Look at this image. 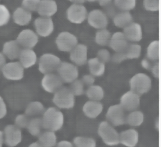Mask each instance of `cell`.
<instances>
[{
  "instance_id": "obj_1",
  "label": "cell",
  "mask_w": 161,
  "mask_h": 147,
  "mask_svg": "<svg viewBox=\"0 0 161 147\" xmlns=\"http://www.w3.org/2000/svg\"><path fill=\"white\" fill-rule=\"evenodd\" d=\"M42 121L44 129L55 132L62 128L64 116L62 111L57 108L49 107L44 111Z\"/></svg>"
},
{
  "instance_id": "obj_2",
  "label": "cell",
  "mask_w": 161,
  "mask_h": 147,
  "mask_svg": "<svg viewBox=\"0 0 161 147\" xmlns=\"http://www.w3.org/2000/svg\"><path fill=\"white\" fill-rule=\"evenodd\" d=\"M97 133L104 143L109 146L118 145L119 143V134L116 129L107 121L100 123Z\"/></svg>"
},
{
  "instance_id": "obj_3",
  "label": "cell",
  "mask_w": 161,
  "mask_h": 147,
  "mask_svg": "<svg viewBox=\"0 0 161 147\" xmlns=\"http://www.w3.org/2000/svg\"><path fill=\"white\" fill-rule=\"evenodd\" d=\"M130 90L138 95L147 93L152 88V79L147 74L138 73L133 76L129 81Z\"/></svg>"
},
{
  "instance_id": "obj_4",
  "label": "cell",
  "mask_w": 161,
  "mask_h": 147,
  "mask_svg": "<svg viewBox=\"0 0 161 147\" xmlns=\"http://www.w3.org/2000/svg\"><path fill=\"white\" fill-rule=\"evenodd\" d=\"M53 103L59 109H71L75 104V96L69 87L62 86L53 94Z\"/></svg>"
},
{
  "instance_id": "obj_5",
  "label": "cell",
  "mask_w": 161,
  "mask_h": 147,
  "mask_svg": "<svg viewBox=\"0 0 161 147\" xmlns=\"http://www.w3.org/2000/svg\"><path fill=\"white\" fill-rule=\"evenodd\" d=\"M61 63L57 56L52 53H45L39 58L38 70L43 74L54 73L57 71Z\"/></svg>"
},
{
  "instance_id": "obj_6",
  "label": "cell",
  "mask_w": 161,
  "mask_h": 147,
  "mask_svg": "<svg viewBox=\"0 0 161 147\" xmlns=\"http://www.w3.org/2000/svg\"><path fill=\"white\" fill-rule=\"evenodd\" d=\"M55 44L60 51L70 53L78 44V39L74 34L69 31H62L57 36Z\"/></svg>"
},
{
  "instance_id": "obj_7",
  "label": "cell",
  "mask_w": 161,
  "mask_h": 147,
  "mask_svg": "<svg viewBox=\"0 0 161 147\" xmlns=\"http://www.w3.org/2000/svg\"><path fill=\"white\" fill-rule=\"evenodd\" d=\"M87 16V9L83 4H72L66 11L67 20L75 24L82 23Z\"/></svg>"
},
{
  "instance_id": "obj_8",
  "label": "cell",
  "mask_w": 161,
  "mask_h": 147,
  "mask_svg": "<svg viewBox=\"0 0 161 147\" xmlns=\"http://www.w3.org/2000/svg\"><path fill=\"white\" fill-rule=\"evenodd\" d=\"M57 71L63 83H71L79 76L78 68L72 63L62 62Z\"/></svg>"
},
{
  "instance_id": "obj_9",
  "label": "cell",
  "mask_w": 161,
  "mask_h": 147,
  "mask_svg": "<svg viewBox=\"0 0 161 147\" xmlns=\"http://www.w3.org/2000/svg\"><path fill=\"white\" fill-rule=\"evenodd\" d=\"M107 121L113 126H119L125 124V111L119 104L110 106L106 112Z\"/></svg>"
},
{
  "instance_id": "obj_10",
  "label": "cell",
  "mask_w": 161,
  "mask_h": 147,
  "mask_svg": "<svg viewBox=\"0 0 161 147\" xmlns=\"http://www.w3.org/2000/svg\"><path fill=\"white\" fill-rule=\"evenodd\" d=\"M119 104L125 111H135L140 106V96L131 90L128 91L120 97Z\"/></svg>"
},
{
  "instance_id": "obj_11",
  "label": "cell",
  "mask_w": 161,
  "mask_h": 147,
  "mask_svg": "<svg viewBox=\"0 0 161 147\" xmlns=\"http://www.w3.org/2000/svg\"><path fill=\"white\" fill-rule=\"evenodd\" d=\"M87 23L90 26L96 29L106 28L108 24V18L103 11L93 9L87 13Z\"/></svg>"
},
{
  "instance_id": "obj_12",
  "label": "cell",
  "mask_w": 161,
  "mask_h": 147,
  "mask_svg": "<svg viewBox=\"0 0 161 147\" xmlns=\"http://www.w3.org/2000/svg\"><path fill=\"white\" fill-rule=\"evenodd\" d=\"M63 81L55 73L44 74L41 81L42 88L48 93L54 94L63 86Z\"/></svg>"
},
{
  "instance_id": "obj_13",
  "label": "cell",
  "mask_w": 161,
  "mask_h": 147,
  "mask_svg": "<svg viewBox=\"0 0 161 147\" xmlns=\"http://www.w3.org/2000/svg\"><path fill=\"white\" fill-rule=\"evenodd\" d=\"M3 139L6 145L14 147L19 144L22 139L21 129L14 124L7 125L4 129Z\"/></svg>"
},
{
  "instance_id": "obj_14",
  "label": "cell",
  "mask_w": 161,
  "mask_h": 147,
  "mask_svg": "<svg viewBox=\"0 0 161 147\" xmlns=\"http://www.w3.org/2000/svg\"><path fill=\"white\" fill-rule=\"evenodd\" d=\"M34 27L36 34L47 38L50 36L54 30V24L51 18H37L34 21Z\"/></svg>"
},
{
  "instance_id": "obj_15",
  "label": "cell",
  "mask_w": 161,
  "mask_h": 147,
  "mask_svg": "<svg viewBox=\"0 0 161 147\" xmlns=\"http://www.w3.org/2000/svg\"><path fill=\"white\" fill-rule=\"evenodd\" d=\"M4 77L9 80L18 81L24 76V68L19 62H11L2 68Z\"/></svg>"
},
{
  "instance_id": "obj_16",
  "label": "cell",
  "mask_w": 161,
  "mask_h": 147,
  "mask_svg": "<svg viewBox=\"0 0 161 147\" xmlns=\"http://www.w3.org/2000/svg\"><path fill=\"white\" fill-rule=\"evenodd\" d=\"M16 41L23 49H32L37 44L38 37L33 31L26 29L19 33Z\"/></svg>"
},
{
  "instance_id": "obj_17",
  "label": "cell",
  "mask_w": 161,
  "mask_h": 147,
  "mask_svg": "<svg viewBox=\"0 0 161 147\" xmlns=\"http://www.w3.org/2000/svg\"><path fill=\"white\" fill-rule=\"evenodd\" d=\"M69 58L75 66H83L87 62V47L84 44H77L70 52Z\"/></svg>"
},
{
  "instance_id": "obj_18",
  "label": "cell",
  "mask_w": 161,
  "mask_h": 147,
  "mask_svg": "<svg viewBox=\"0 0 161 147\" xmlns=\"http://www.w3.org/2000/svg\"><path fill=\"white\" fill-rule=\"evenodd\" d=\"M123 33L128 41L131 42H139L143 37L142 26L138 23L132 22L123 29Z\"/></svg>"
},
{
  "instance_id": "obj_19",
  "label": "cell",
  "mask_w": 161,
  "mask_h": 147,
  "mask_svg": "<svg viewBox=\"0 0 161 147\" xmlns=\"http://www.w3.org/2000/svg\"><path fill=\"white\" fill-rule=\"evenodd\" d=\"M109 45L115 53L125 52L128 46V41L123 32L117 31L111 35Z\"/></svg>"
},
{
  "instance_id": "obj_20",
  "label": "cell",
  "mask_w": 161,
  "mask_h": 147,
  "mask_svg": "<svg viewBox=\"0 0 161 147\" xmlns=\"http://www.w3.org/2000/svg\"><path fill=\"white\" fill-rule=\"evenodd\" d=\"M58 10L57 4L54 0H40L36 12L40 17L51 18Z\"/></svg>"
},
{
  "instance_id": "obj_21",
  "label": "cell",
  "mask_w": 161,
  "mask_h": 147,
  "mask_svg": "<svg viewBox=\"0 0 161 147\" xmlns=\"http://www.w3.org/2000/svg\"><path fill=\"white\" fill-rule=\"evenodd\" d=\"M138 132L135 129H128L119 134V143L126 147H135L138 144Z\"/></svg>"
},
{
  "instance_id": "obj_22",
  "label": "cell",
  "mask_w": 161,
  "mask_h": 147,
  "mask_svg": "<svg viewBox=\"0 0 161 147\" xmlns=\"http://www.w3.org/2000/svg\"><path fill=\"white\" fill-rule=\"evenodd\" d=\"M103 110V106L100 101H87L82 106L84 114L90 119H95L98 117Z\"/></svg>"
},
{
  "instance_id": "obj_23",
  "label": "cell",
  "mask_w": 161,
  "mask_h": 147,
  "mask_svg": "<svg viewBox=\"0 0 161 147\" xmlns=\"http://www.w3.org/2000/svg\"><path fill=\"white\" fill-rule=\"evenodd\" d=\"M19 63L25 69L34 66L37 61V56L32 49H23L19 56Z\"/></svg>"
},
{
  "instance_id": "obj_24",
  "label": "cell",
  "mask_w": 161,
  "mask_h": 147,
  "mask_svg": "<svg viewBox=\"0 0 161 147\" xmlns=\"http://www.w3.org/2000/svg\"><path fill=\"white\" fill-rule=\"evenodd\" d=\"M22 49V48L20 46L16 40H13L5 43L3 46V51L9 59H15L19 58Z\"/></svg>"
},
{
  "instance_id": "obj_25",
  "label": "cell",
  "mask_w": 161,
  "mask_h": 147,
  "mask_svg": "<svg viewBox=\"0 0 161 147\" xmlns=\"http://www.w3.org/2000/svg\"><path fill=\"white\" fill-rule=\"evenodd\" d=\"M32 18L31 13L22 7L18 8L13 13V19L16 24L19 26L28 24Z\"/></svg>"
},
{
  "instance_id": "obj_26",
  "label": "cell",
  "mask_w": 161,
  "mask_h": 147,
  "mask_svg": "<svg viewBox=\"0 0 161 147\" xmlns=\"http://www.w3.org/2000/svg\"><path fill=\"white\" fill-rule=\"evenodd\" d=\"M89 71L94 77H99L105 72V64L101 62L96 57L91 58L87 61Z\"/></svg>"
},
{
  "instance_id": "obj_27",
  "label": "cell",
  "mask_w": 161,
  "mask_h": 147,
  "mask_svg": "<svg viewBox=\"0 0 161 147\" xmlns=\"http://www.w3.org/2000/svg\"><path fill=\"white\" fill-rule=\"evenodd\" d=\"M113 20L115 26L124 29L133 22V17L131 14L128 11H121L115 15Z\"/></svg>"
},
{
  "instance_id": "obj_28",
  "label": "cell",
  "mask_w": 161,
  "mask_h": 147,
  "mask_svg": "<svg viewBox=\"0 0 161 147\" xmlns=\"http://www.w3.org/2000/svg\"><path fill=\"white\" fill-rule=\"evenodd\" d=\"M45 108L43 104L38 101L30 102L25 109V114L29 118H36L43 115Z\"/></svg>"
},
{
  "instance_id": "obj_29",
  "label": "cell",
  "mask_w": 161,
  "mask_h": 147,
  "mask_svg": "<svg viewBox=\"0 0 161 147\" xmlns=\"http://www.w3.org/2000/svg\"><path fill=\"white\" fill-rule=\"evenodd\" d=\"M38 142L43 147H55L57 143V135L55 132L46 131L38 136Z\"/></svg>"
},
{
  "instance_id": "obj_30",
  "label": "cell",
  "mask_w": 161,
  "mask_h": 147,
  "mask_svg": "<svg viewBox=\"0 0 161 147\" xmlns=\"http://www.w3.org/2000/svg\"><path fill=\"white\" fill-rule=\"evenodd\" d=\"M85 93L88 99L90 101H101L104 96L103 88L101 86L96 84L87 87Z\"/></svg>"
},
{
  "instance_id": "obj_31",
  "label": "cell",
  "mask_w": 161,
  "mask_h": 147,
  "mask_svg": "<svg viewBox=\"0 0 161 147\" xmlns=\"http://www.w3.org/2000/svg\"><path fill=\"white\" fill-rule=\"evenodd\" d=\"M144 121L143 113L138 110H135L126 116L125 123L131 127H137L142 124Z\"/></svg>"
},
{
  "instance_id": "obj_32",
  "label": "cell",
  "mask_w": 161,
  "mask_h": 147,
  "mask_svg": "<svg viewBox=\"0 0 161 147\" xmlns=\"http://www.w3.org/2000/svg\"><path fill=\"white\" fill-rule=\"evenodd\" d=\"M30 134L34 136H38L42 133L43 128L42 118H31L26 128Z\"/></svg>"
},
{
  "instance_id": "obj_33",
  "label": "cell",
  "mask_w": 161,
  "mask_h": 147,
  "mask_svg": "<svg viewBox=\"0 0 161 147\" xmlns=\"http://www.w3.org/2000/svg\"><path fill=\"white\" fill-rule=\"evenodd\" d=\"M111 36V33L106 28L99 29L96 33L94 41L97 44L101 46H106L109 44Z\"/></svg>"
},
{
  "instance_id": "obj_34",
  "label": "cell",
  "mask_w": 161,
  "mask_h": 147,
  "mask_svg": "<svg viewBox=\"0 0 161 147\" xmlns=\"http://www.w3.org/2000/svg\"><path fill=\"white\" fill-rule=\"evenodd\" d=\"M147 58L152 61H157L159 59L158 40L152 41L147 46Z\"/></svg>"
},
{
  "instance_id": "obj_35",
  "label": "cell",
  "mask_w": 161,
  "mask_h": 147,
  "mask_svg": "<svg viewBox=\"0 0 161 147\" xmlns=\"http://www.w3.org/2000/svg\"><path fill=\"white\" fill-rule=\"evenodd\" d=\"M74 147H96V140L91 137L78 136L74 138Z\"/></svg>"
},
{
  "instance_id": "obj_36",
  "label": "cell",
  "mask_w": 161,
  "mask_h": 147,
  "mask_svg": "<svg viewBox=\"0 0 161 147\" xmlns=\"http://www.w3.org/2000/svg\"><path fill=\"white\" fill-rule=\"evenodd\" d=\"M142 46L136 43L128 44L127 48L125 51L126 59H138L141 56Z\"/></svg>"
},
{
  "instance_id": "obj_37",
  "label": "cell",
  "mask_w": 161,
  "mask_h": 147,
  "mask_svg": "<svg viewBox=\"0 0 161 147\" xmlns=\"http://www.w3.org/2000/svg\"><path fill=\"white\" fill-rule=\"evenodd\" d=\"M114 4L121 11L130 12L136 7V0H114Z\"/></svg>"
},
{
  "instance_id": "obj_38",
  "label": "cell",
  "mask_w": 161,
  "mask_h": 147,
  "mask_svg": "<svg viewBox=\"0 0 161 147\" xmlns=\"http://www.w3.org/2000/svg\"><path fill=\"white\" fill-rule=\"evenodd\" d=\"M70 84L69 88L75 96L82 95L85 93V91H84L85 86L84 85L81 79H77Z\"/></svg>"
},
{
  "instance_id": "obj_39",
  "label": "cell",
  "mask_w": 161,
  "mask_h": 147,
  "mask_svg": "<svg viewBox=\"0 0 161 147\" xmlns=\"http://www.w3.org/2000/svg\"><path fill=\"white\" fill-rule=\"evenodd\" d=\"M40 2V0H23L22 8L30 13L36 11Z\"/></svg>"
},
{
  "instance_id": "obj_40",
  "label": "cell",
  "mask_w": 161,
  "mask_h": 147,
  "mask_svg": "<svg viewBox=\"0 0 161 147\" xmlns=\"http://www.w3.org/2000/svg\"><path fill=\"white\" fill-rule=\"evenodd\" d=\"M30 119V118L28 116H27L25 114H18L14 119V125L19 129L26 128L29 123Z\"/></svg>"
},
{
  "instance_id": "obj_41",
  "label": "cell",
  "mask_w": 161,
  "mask_h": 147,
  "mask_svg": "<svg viewBox=\"0 0 161 147\" xmlns=\"http://www.w3.org/2000/svg\"><path fill=\"white\" fill-rule=\"evenodd\" d=\"M143 8L150 12H157L159 10V0H143Z\"/></svg>"
},
{
  "instance_id": "obj_42",
  "label": "cell",
  "mask_w": 161,
  "mask_h": 147,
  "mask_svg": "<svg viewBox=\"0 0 161 147\" xmlns=\"http://www.w3.org/2000/svg\"><path fill=\"white\" fill-rule=\"evenodd\" d=\"M10 18V13L8 8L0 4V26L7 24Z\"/></svg>"
},
{
  "instance_id": "obj_43",
  "label": "cell",
  "mask_w": 161,
  "mask_h": 147,
  "mask_svg": "<svg viewBox=\"0 0 161 147\" xmlns=\"http://www.w3.org/2000/svg\"><path fill=\"white\" fill-rule=\"evenodd\" d=\"M101 62L103 63L104 64H106L108 63L111 59V56L109 53V51L107 49H101L97 51V57H96Z\"/></svg>"
},
{
  "instance_id": "obj_44",
  "label": "cell",
  "mask_w": 161,
  "mask_h": 147,
  "mask_svg": "<svg viewBox=\"0 0 161 147\" xmlns=\"http://www.w3.org/2000/svg\"><path fill=\"white\" fill-rule=\"evenodd\" d=\"M104 8H105V11H103V12L105 13V14L106 15V16L108 18L111 17L113 18L115 16V15L118 13V12L116 11L117 8L114 6V4H112L111 3Z\"/></svg>"
},
{
  "instance_id": "obj_45",
  "label": "cell",
  "mask_w": 161,
  "mask_h": 147,
  "mask_svg": "<svg viewBox=\"0 0 161 147\" xmlns=\"http://www.w3.org/2000/svg\"><path fill=\"white\" fill-rule=\"evenodd\" d=\"M81 81L83 83L84 86L89 87V86H91L94 84L95 77L93 76L92 75H91V74H85L82 76Z\"/></svg>"
},
{
  "instance_id": "obj_46",
  "label": "cell",
  "mask_w": 161,
  "mask_h": 147,
  "mask_svg": "<svg viewBox=\"0 0 161 147\" xmlns=\"http://www.w3.org/2000/svg\"><path fill=\"white\" fill-rule=\"evenodd\" d=\"M112 61L114 63H120L126 59L125 52H118V53H115L113 56L111 57Z\"/></svg>"
},
{
  "instance_id": "obj_47",
  "label": "cell",
  "mask_w": 161,
  "mask_h": 147,
  "mask_svg": "<svg viewBox=\"0 0 161 147\" xmlns=\"http://www.w3.org/2000/svg\"><path fill=\"white\" fill-rule=\"evenodd\" d=\"M150 71H152V75L153 77L156 79H158L159 78V63L158 61H155L154 63H153V65L151 68Z\"/></svg>"
},
{
  "instance_id": "obj_48",
  "label": "cell",
  "mask_w": 161,
  "mask_h": 147,
  "mask_svg": "<svg viewBox=\"0 0 161 147\" xmlns=\"http://www.w3.org/2000/svg\"><path fill=\"white\" fill-rule=\"evenodd\" d=\"M7 113V108L6 104L2 98L1 96H0V119L4 118Z\"/></svg>"
},
{
  "instance_id": "obj_49",
  "label": "cell",
  "mask_w": 161,
  "mask_h": 147,
  "mask_svg": "<svg viewBox=\"0 0 161 147\" xmlns=\"http://www.w3.org/2000/svg\"><path fill=\"white\" fill-rule=\"evenodd\" d=\"M152 61L149 60L147 58H144L142 60V62H141V65L142 66L147 69V70H150L151 69V68L153 65V63H152Z\"/></svg>"
},
{
  "instance_id": "obj_50",
  "label": "cell",
  "mask_w": 161,
  "mask_h": 147,
  "mask_svg": "<svg viewBox=\"0 0 161 147\" xmlns=\"http://www.w3.org/2000/svg\"><path fill=\"white\" fill-rule=\"evenodd\" d=\"M56 147H74L72 143L67 140H62L57 143Z\"/></svg>"
},
{
  "instance_id": "obj_51",
  "label": "cell",
  "mask_w": 161,
  "mask_h": 147,
  "mask_svg": "<svg viewBox=\"0 0 161 147\" xmlns=\"http://www.w3.org/2000/svg\"><path fill=\"white\" fill-rule=\"evenodd\" d=\"M99 5L101 7H105L108 4H111L112 0H97Z\"/></svg>"
},
{
  "instance_id": "obj_52",
  "label": "cell",
  "mask_w": 161,
  "mask_h": 147,
  "mask_svg": "<svg viewBox=\"0 0 161 147\" xmlns=\"http://www.w3.org/2000/svg\"><path fill=\"white\" fill-rule=\"evenodd\" d=\"M6 64V59L3 54L0 53V69L3 68Z\"/></svg>"
},
{
  "instance_id": "obj_53",
  "label": "cell",
  "mask_w": 161,
  "mask_h": 147,
  "mask_svg": "<svg viewBox=\"0 0 161 147\" xmlns=\"http://www.w3.org/2000/svg\"><path fill=\"white\" fill-rule=\"evenodd\" d=\"M72 4H83L86 0H69Z\"/></svg>"
},
{
  "instance_id": "obj_54",
  "label": "cell",
  "mask_w": 161,
  "mask_h": 147,
  "mask_svg": "<svg viewBox=\"0 0 161 147\" xmlns=\"http://www.w3.org/2000/svg\"><path fill=\"white\" fill-rule=\"evenodd\" d=\"M28 147H43V146L38 141H36L31 143Z\"/></svg>"
},
{
  "instance_id": "obj_55",
  "label": "cell",
  "mask_w": 161,
  "mask_h": 147,
  "mask_svg": "<svg viewBox=\"0 0 161 147\" xmlns=\"http://www.w3.org/2000/svg\"><path fill=\"white\" fill-rule=\"evenodd\" d=\"M4 142V139H3V133L0 131V147H2L3 144Z\"/></svg>"
},
{
  "instance_id": "obj_56",
  "label": "cell",
  "mask_w": 161,
  "mask_h": 147,
  "mask_svg": "<svg viewBox=\"0 0 161 147\" xmlns=\"http://www.w3.org/2000/svg\"><path fill=\"white\" fill-rule=\"evenodd\" d=\"M155 128H157V129H158V118H157L156 121H155Z\"/></svg>"
},
{
  "instance_id": "obj_57",
  "label": "cell",
  "mask_w": 161,
  "mask_h": 147,
  "mask_svg": "<svg viewBox=\"0 0 161 147\" xmlns=\"http://www.w3.org/2000/svg\"><path fill=\"white\" fill-rule=\"evenodd\" d=\"M86 1H88V2H90V3H94V2L97 1V0H86Z\"/></svg>"
}]
</instances>
